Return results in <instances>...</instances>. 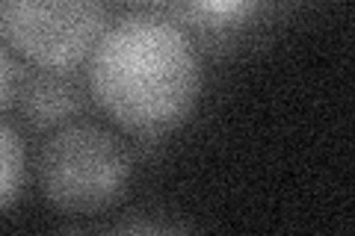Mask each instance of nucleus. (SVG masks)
<instances>
[{"mask_svg":"<svg viewBox=\"0 0 355 236\" xmlns=\"http://www.w3.org/2000/svg\"><path fill=\"white\" fill-rule=\"evenodd\" d=\"M133 181L130 145L104 125L71 121L48 133L36 154V183L62 216H98L128 195Z\"/></svg>","mask_w":355,"mask_h":236,"instance_id":"f03ea898","label":"nucleus"},{"mask_svg":"<svg viewBox=\"0 0 355 236\" xmlns=\"http://www.w3.org/2000/svg\"><path fill=\"white\" fill-rule=\"evenodd\" d=\"M116 230H169V224L166 221H121L116 224Z\"/></svg>","mask_w":355,"mask_h":236,"instance_id":"6e6552de","label":"nucleus"},{"mask_svg":"<svg viewBox=\"0 0 355 236\" xmlns=\"http://www.w3.org/2000/svg\"><path fill=\"white\" fill-rule=\"evenodd\" d=\"M24 71H27V62L6 42H0V112L15 107Z\"/></svg>","mask_w":355,"mask_h":236,"instance_id":"0eeeda50","label":"nucleus"},{"mask_svg":"<svg viewBox=\"0 0 355 236\" xmlns=\"http://www.w3.org/2000/svg\"><path fill=\"white\" fill-rule=\"evenodd\" d=\"M110 0H0V42L27 65H83L110 24Z\"/></svg>","mask_w":355,"mask_h":236,"instance_id":"7ed1b4c3","label":"nucleus"},{"mask_svg":"<svg viewBox=\"0 0 355 236\" xmlns=\"http://www.w3.org/2000/svg\"><path fill=\"white\" fill-rule=\"evenodd\" d=\"M95 107L137 139H160L202 100V51L157 9L110 18L83 62Z\"/></svg>","mask_w":355,"mask_h":236,"instance_id":"f257e3e1","label":"nucleus"},{"mask_svg":"<svg viewBox=\"0 0 355 236\" xmlns=\"http://www.w3.org/2000/svg\"><path fill=\"white\" fill-rule=\"evenodd\" d=\"M27 183V151L18 130L0 121V212H6L24 192Z\"/></svg>","mask_w":355,"mask_h":236,"instance_id":"423d86ee","label":"nucleus"},{"mask_svg":"<svg viewBox=\"0 0 355 236\" xmlns=\"http://www.w3.org/2000/svg\"><path fill=\"white\" fill-rule=\"evenodd\" d=\"M15 109L21 112L24 125L36 133H51L86 118L95 109V100L89 92L83 65H74V69L27 65Z\"/></svg>","mask_w":355,"mask_h":236,"instance_id":"20e7f679","label":"nucleus"},{"mask_svg":"<svg viewBox=\"0 0 355 236\" xmlns=\"http://www.w3.org/2000/svg\"><path fill=\"white\" fill-rule=\"evenodd\" d=\"M119 3H128V6H139V9H157L163 0H119Z\"/></svg>","mask_w":355,"mask_h":236,"instance_id":"1a4fd4ad","label":"nucleus"},{"mask_svg":"<svg viewBox=\"0 0 355 236\" xmlns=\"http://www.w3.org/2000/svg\"><path fill=\"white\" fill-rule=\"evenodd\" d=\"M266 0H163L157 12L181 27L198 51H219L237 44L263 12Z\"/></svg>","mask_w":355,"mask_h":236,"instance_id":"39448f33","label":"nucleus"}]
</instances>
